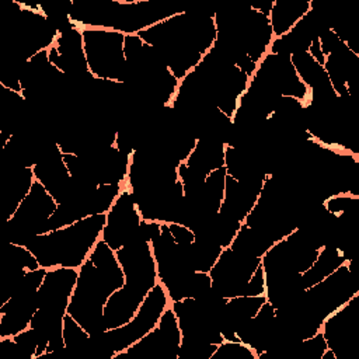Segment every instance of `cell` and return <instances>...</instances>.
Masks as SVG:
<instances>
[{"mask_svg":"<svg viewBox=\"0 0 359 359\" xmlns=\"http://www.w3.org/2000/svg\"><path fill=\"white\" fill-rule=\"evenodd\" d=\"M105 217L107 213L87 216L62 229L36 234L24 245L42 268H79L100 240Z\"/></svg>","mask_w":359,"mask_h":359,"instance_id":"obj_1","label":"cell"},{"mask_svg":"<svg viewBox=\"0 0 359 359\" xmlns=\"http://www.w3.org/2000/svg\"><path fill=\"white\" fill-rule=\"evenodd\" d=\"M142 220L130 191L123 189L107 212L101 240L116 251L139 236Z\"/></svg>","mask_w":359,"mask_h":359,"instance_id":"obj_3","label":"cell"},{"mask_svg":"<svg viewBox=\"0 0 359 359\" xmlns=\"http://www.w3.org/2000/svg\"><path fill=\"white\" fill-rule=\"evenodd\" d=\"M311 7L309 0H275L269 13V22L273 38L289 32L294 24L307 14Z\"/></svg>","mask_w":359,"mask_h":359,"instance_id":"obj_5","label":"cell"},{"mask_svg":"<svg viewBox=\"0 0 359 359\" xmlns=\"http://www.w3.org/2000/svg\"><path fill=\"white\" fill-rule=\"evenodd\" d=\"M147 293L125 283L116 289L105 302L102 310V327L105 330L119 328L128 324L136 314Z\"/></svg>","mask_w":359,"mask_h":359,"instance_id":"obj_4","label":"cell"},{"mask_svg":"<svg viewBox=\"0 0 359 359\" xmlns=\"http://www.w3.org/2000/svg\"><path fill=\"white\" fill-rule=\"evenodd\" d=\"M81 34L90 73L100 80L123 83L126 77L125 34L108 28H81Z\"/></svg>","mask_w":359,"mask_h":359,"instance_id":"obj_2","label":"cell"}]
</instances>
